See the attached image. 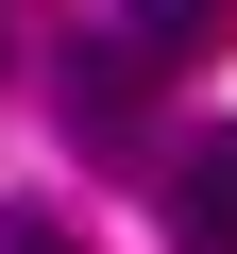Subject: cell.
I'll use <instances>...</instances> for the list:
<instances>
[{
    "label": "cell",
    "instance_id": "1",
    "mask_svg": "<svg viewBox=\"0 0 237 254\" xmlns=\"http://www.w3.org/2000/svg\"><path fill=\"white\" fill-rule=\"evenodd\" d=\"M51 119H68L85 153H118V136L153 119V68L118 51V34H68V51H51Z\"/></svg>",
    "mask_w": 237,
    "mask_h": 254
},
{
    "label": "cell",
    "instance_id": "2",
    "mask_svg": "<svg viewBox=\"0 0 237 254\" xmlns=\"http://www.w3.org/2000/svg\"><path fill=\"white\" fill-rule=\"evenodd\" d=\"M170 254H237V136H203L170 170Z\"/></svg>",
    "mask_w": 237,
    "mask_h": 254
},
{
    "label": "cell",
    "instance_id": "3",
    "mask_svg": "<svg viewBox=\"0 0 237 254\" xmlns=\"http://www.w3.org/2000/svg\"><path fill=\"white\" fill-rule=\"evenodd\" d=\"M237 34V0H118V51H203Z\"/></svg>",
    "mask_w": 237,
    "mask_h": 254
},
{
    "label": "cell",
    "instance_id": "4",
    "mask_svg": "<svg viewBox=\"0 0 237 254\" xmlns=\"http://www.w3.org/2000/svg\"><path fill=\"white\" fill-rule=\"evenodd\" d=\"M0 254H68V237H51V220H34V203H0Z\"/></svg>",
    "mask_w": 237,
    "mask_h": 254
}]
</instances>
